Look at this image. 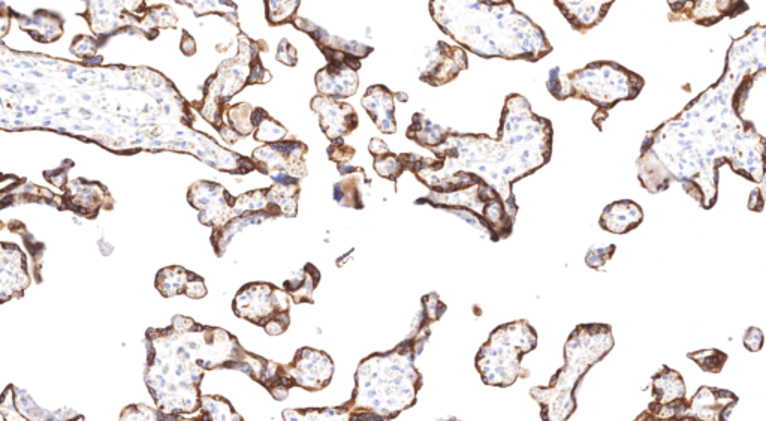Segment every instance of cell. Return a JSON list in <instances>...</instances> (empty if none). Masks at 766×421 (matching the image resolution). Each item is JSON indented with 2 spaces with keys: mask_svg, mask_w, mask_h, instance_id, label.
<instances>
[{
  "mask_svg": "<svg viewBox=\"0 0 766 421\" xmlns=\"http://www.w3.org/2000/svg\"><path fill=\"white\" fill-rule=\"evenodd\" d=\"M740 54L741 39H737L722 80L645 138L638 177L651 194L665 191L675 180L708 210L717 201L720 165L728 162L750 182L764 180L766 140L752 123L741 119L740 108L753 77L765 71L766 62L750 65Z\"/></svg>",
  "mask_w": 766,
  "mask_h": 421,
  "instance_id": "obj_1",
  "label": "cell"
},
{
  "mask_svg": "<svg viewBox=\"0 0 766 421\" xmlns=\"http://www.w3.org/2000/svg\"><path fill=\"white\" fill-rule=\"evenodd\" d=\"M431 152L443 161L437 173L475 174L499 192L515 219L518 206L512 185L550 162L553 125L536 116L524 96L514 93L506 98L499 137L452 131L448 140Z\"/></svg>",
  "mask_w": 766,
  "mask_h": 421,
  "instance_id": "obj_2",
  "label": "cell"
},
{
  "mask_svg": "<svg viewBox=\"0 0 766 421\" xmlns=\"http://www.w3.org/2000/svg\"><path fill=\"white\" fill-rule=\"evenodd\" d=\"M430 14L460 47L485 59L539 62L553 51L544 30L512 0H430Z\"/></svg>",
  "mask_w": 766,
  "mask_h": 421,
  "instance_id": "obj_3",
  "label": "cell"
},
{
  "mask_svg": "<svg viewBox=\"0 0 766 421\" xmlns=\"http://www.w3.org/2000/svg\"><path fill=\"white\" fill-rule=\"evenodd\" d=\"M428 327L430 324H419L394 350L372 354L360 363L352 399L343 405L349 419L392 420L416 404L422 377L413 362L430 335Z\"/></svg>",
  "mask_w": 766,
  "mask_h": 421,
  "instance_id": "obj_4",
  "label": "cell"
},
{
  "mask_svg": "<svg viewBox=\"0 0 766 421\" xmlns=\"http://www.w3.org/2000/svg\"><path fill=\"white\" fill-rule=\"evenodd\" d=\"M614 347L608 324H581L565 347L566 365L554 375L548 387H536L530 395L541 405L544 420H566L575 413V392L579 380L591 366L611 353Z\"/></svg>",
  "mask_w": 766,
  "mask_h": 421,
  "instance_id": "obj_5",
  "label": "cell"
},
{
  "mask_svg": "<svg viewBox=\"0 0 766 421\" xmlns=\"http://www.w3.org/2000/svg\"><path fill=\"white\" fill-rule=\"evenodd\" d=\"M642 87L644 78L615 62H591L565 75L557 66L551 69L547 80V89L554 98L584 99L603 114H608L618 102L635 99Z\"/></svg>",
  "mask_w": 766,
  "mask_h": 421,
  "instance_id": "obj_6",
  "label": "cell"
},
{
  "mask_svg": "<svg viewBox=\"0 0 766 421\" xmlns=\"http://www.w3.org/2000/svg\"><path fill=\"white\" fill-rule=\"evenodd\" d=\"M538 335L527 321L497 327L476 356V369L487 386L509 387L521 374L524 354L535 350Z\"/></svg>",
  "mask_w": 766,
  "mask_h": 421,
  "instance_id": "obj_7",
  "label": "cell"
},
{
  "mask_svg": "<svg viewBox=\"0 0 766 421\" xmlns=\"http://www.w3.org/2000/svg\"><path fill=\"white\" fill-rule=\"evenodd\" d=\"M234 312L237 317L265 327L289 317V294L270 284H249L235 297Z\"/></svg>",
  "mask_w": 766,
  "mask_h": 421,
  "instance_id": "obj_8",
  "label": "cell"
},
{
  "mask_svg": "<svg viewBox=\"0 0 766 421\" xmlns=\"http://www.w3.org/2000/svg\"><path fill=\"white\" fill-rule=\"evenodd\" d=\"M653 399L648 411L639 420L684 419L689 404L686 401V386L683 377L674 369L663 366L653 378Z\"/></svg>",
  "mask_w": 766,
  "mask_h": 421,
  "instance_id": "obj_9",
  "label": "cell"
},
{
  "mask_svg": "<svg viewBox=\"0 0 766 421\" xmlns=\"http://www.w3.org/2000/svg\"><path fill=\"white\" fill-rule=\"evenodd\" d=\"M306 153L307 146L301 141H282L256 149L253 152V161L261 173L271 176L273 171H276V176H273L274 182L280 177L288 176L300 180L307 176L304 162Z\"/></svg>",
  "mask_w": 766,
  "mask_h": 421,
  "instance_id": "obj_10",
  "label": "cell"
},
{
  "mask_svg": "<svg viewBox=\"0 0 766 421\" xmlns=\"http://www.w3.org/2000/svg\"><path fill=\"white\" fill-rule=\"evenodd\" d=\"M469 68L467 53L460 45H449L439 41L434 47L428 48L419 65V78L422 83L437 87L451 83L461 71Z\"/></svg>",
  "mask_w": 766,
  "mask_h": 421,
  "instance_id": "obj_11",
  "label": "cell"
},
{
  "mask_svg": "<svg viewBox=\"0 0 766 421\" xmlns=\"http://www.w3.org/2000/svg\"><path fill=\"white\" fill-rule=\"evenodd\" d=\"M297 29L303 30L310 38L316 42L319 50L324 53L325 59L328 62H345L349 65L361 69V60L369 57L373 53L375 48L370 45L361 44L357 41H349V39H343L342 36H334L328 33L327 30L322 27L316 26L312 21L306 20V18L295 17L292 21Z\"/></svg>",
  "mask_w": 766,
  "mask_h": 421,
  "instance_id": "obj_12",
  "label": "cell"
},
{
  "mask_svg": "<svg viewBox=\"0 0 766 421\" xmlns=\"http://www.w3.org/2000/svg\"><path fill=\"white\" fill-rule=\"evenodd\" d=\"M189 203L201 210L199 221L204 225L222 228L234 218V200L223 186L211 182H198L189 189Z\"/></svg>",
  "mask_w": 766,
  "mask_h": 421,
  "instance_id": "obj_13",
  "label": "cell"
},
{
  "mask_svg": "<svg viewBox=\"0 0 766 421\" xmlns=\"http://www.w3.org/2000/svg\"><path fill=\"white\" fill-rule=\"evenodd\" d=\"M289 374L295 381V386L303 387L309 392H321L334 374V363L328 354L322 351L303 348L298 351L294 362L288 365Z\"/></svg>",
  "mask_w": 766,
  "mask_h": 421,
  "instance_id": "obj_14",
  "label": "cell"
},
{
  "mask_svg": "<svg viewBox=\"0 0 766 421\" xmlns=\"http://www.w3.org/2000/svg\"><path fill=\"white\" fill-rule=\"evenodd\" d=\"M312 110L319 116V123L324 134L331 141L345 138L352 134L360 125L357 111L352 105L340 101V99L330 98V96L319 95L312 99Z\"/></svg>",
  "mask_w": 766,
  "mask_h": 421,
  "instance_id": "obj_15",
  "label": "cell"
},
{
  "mask_svg": "<svg viewBox=\"0 0 766 421\" xmlns=\"http://www.w3.org/2000/svg\"><path fill=\"white\" fill-rule=\"evenodd\" d=\"M737 404V396L728 390L701 387L690 401L684 419L728 420Z\"/></svg>",
  "mask_w": 766,
  "mask_h": 421,
  "instance_id": "obj_16",
  "label": "cell"
},
{
  "mask_svg": "<svg viewBox=\"0 0 766 421\" xmlns=\"http://www.w3.org/2000/svg\"><path fill=\"white\" fill-rule=\"evenodd\" d=\"M315 83L319 95L346 99L358 92L360 77L358 69L349 63L328 62V65L316 74Z\"/></svg>",
  "mask_w": 766,
  "mask_h": 421,
  "instance_id": "obj_17",
  "label": "cell"
},
{
  "mask_svg": "<svg viewBox=\"0 0 766 421\" xmlns=\"http://www.w3.org/2000/svg\"><path fill=\"white\" fill-rule=\"evenodd\" d=\"M615 0H554L576 32L585 33L602 23Z\"/></svg>",
  "mask_w": 766,
  "mask_h": 421,
  "instance_id": "obj_18",
  "label": "cell"
},
{
  "mask_svg": "<svg viewBox=\"0 0 766 421\" xmlns=\"http://www.w3.org/2000/svg\"><path fill=\"white\" fill-rule=\"evenodd\" d=\"M361 104L366 108L373 123L379 131L386 135L397 132L395 122V93L383 84H375L367 89L366 95L361 99Z\"/></svg>",
  "mask_w": 766,
  "mask_h": 421,
  "instance_id": "obj_19",
  "label": "cell"
},
{
  "mask_svg": "<svg viewBox=\"0 0 766 421\" xmlns=\"http://www.w3.org/2000/svg\"><path fill=\"white\" fill-rule=\"evenodd\" d=\"M156 288L164 297L186 294L192 299H201L207 294L204 281L195 273L186 272L182 267H170L159 272Z\"/></svg>",
  "mask_w": 766,
  "mask_h": 421,
  "instance_id": "obj_20",
  "label": "cell"
},
{
  "mask_svg": "<svg viewBox=\"0 0 766 421\" xmlns=\"http://www.w3.org/2000/svg\"><path fill=\"white\" fill-rule=\"evenodd\" d=\"M644 221V212L635 201L621 200L609 204L600 216V227L609 233L626 234Z\"/></svg>",
  "mask_w": 766,
  "mask_h": 421,
  "instance_id": "obj_21",
  "label": "cell"
},
{
  "mask_svg": "<svg viewBox=\"0 0 766 421\" xmlns=\"http://www.w3.org/2000/svg\"><path fill=\"white\" fill-rule=\"evenodd\" d=\"M339 173L345 177V180L334 185V200L343 207L364 209L360 185L363 180H367L366 171L361 167L339 164Z\"/></svg>",
  "mask_w": 766,
  "mask_h": 421,
  "instance_id": "obj_22",
  "label": "cell"
},
{
  "mask_svg": "<svg viewBox=\"0 0 766 421\" xmlns=\"http://www.w3.org/2000/svg\"><path fill=\"white\" fill-rule=\"evenodd\" d=\"M451 132L452 129L443 128V126L431 122L424 114L416 113L413 114L412 125L407 129L406 137L409 140L415 141L419 146L427 147V149L431 150L434 147L442 146L448 140Z\"/></svg>",
  "mask_w": 766,
  "mask_h": 421,
  "instance_id": "obj_23",
  "label": "cell"
},
{
  "mask_svg": "<svg viewBox=\"0 0 766 421\" xmlns=\"http://www.w3.org/2000/svg\"><path fill=\"white\" fill-rule=\"evenodd\" d=\"M369 150L373 158H375L373 167H375L376 173L383 177V179L391 180V182L395 183L400 179L401 174L407 171L401 155L392 153L389 150L388 144L381 140V138H372Z\"/></svg>",
  "mask_w": 766,
  "mask_h": 421,
  "instance_id": "obj_24",
  "label": "cell"
},
{
  "mask_svg": "<svg viewBox=\"0 0 766 421\" xmlns=\"http://www.w3.org/2000/svg\"><path fill=\"white\" fill-rule=\"evenodd\" d=\"M321 281V272L313 264H306L300 272L285 282L286 293L295 303H313V291Z\"/></svg>",
  "mask_w": 766,
  "mask_h": 421,
  "instance_id": "obj_25",
  "label": "cell"
},
{
  "mask_svg": "<svg viewBox=\"0 0 766 421\" xmlns=\"http://www.w3.org/2000/svg\"><path fill=\"white\" fill-rule=\"evenodd\" d=\"M253 125H255V140L273 143L285 137L286 129L276 120L268 117L267 111L262 108H256L252 114Z\"/></svg>",
  "mask_w": 766,
  "mask_h": 421,
  "instance_id": "obj_26",
  "label": "cell"
},
{
  "mask_svg": "<svg viewBox=\"0 0 766 421\" xmlns=\"http://www.w3.org/2000/svg\"><path fill=\"white\" fill-rule=\"evenodd\" d=\"M300 0H265V9H267V20L271 26H280V24L294 21L297 15Z\"/></svg>",
  "mask_w": 766,
  "mask_h": 421,
  "instance_id": "obj_27",
  "label": "cell"
},
{
  "mask_svg": "<svg viewBox=\"0 0 766 421\" xmlns=\"http://www.w3.org/2000/svg\"><path fill=\"white\" fill-rule=\"evenodd\" d=\"M202 416L207 420H241L231 404L220 396H204L201 399Z\"/></svg>",
  "mask_w": 766,
  "mask_h": 421,
  "instance_id": "obj_28",
  "label": "cell"
},
{
  "mask_svg": "<svg viewBox=\"0 0 766 421\" xmlns=\"http://www.w3.org/2000/svg\"><path fill=\"white\" fill-rule=\"evenodd\" d=\"M689 359L698 363L702 371L710 372V374H719V372H722L726 360H728V354L722 353L719 350H702L690 353Z\"/></svg>",
  "mask_w": 766,
  "mask_h": 421,
  "instance_id": "obj_29",
  "label": "cell"
},
{
  "mask_svg": "<svg viewBox=\"0 0 766 421\" xmlns=\"http://www.w3.org/2000/svg\"><path fill=\"white\" fill-rule=\"evenodd\" d=\"M446 312L445 303L440 300V297L436 293L428 294V296L422 297V317L428 321V323H436L442 318V315Z\"/></svg>",
  "mask_w": 766,
  "mask_h": 421,
  "instance_id": "obj_30",
  "label": "cell"
},
{
  "mask_svg": "<svg viewBox=\"0 0 766 421\" xmlns=\"http://www.w3.org/2000/svg\"><path fill=\"white\" fill-rule=\"evenodd\" d=\"M614 252V245L593 246V248L588 251L587 257H585V263H587V266L591 267V269L602 270L603 267H605V264L611 260Z\"/></svg>",
  "mask_w": 766,
  "mask_h": 421,
  "instance_id": "obj_31",
  "label": "cell"
},
{
  "mask_svg": "<svg viewBox=\"0 0 766 421\" xmlns=\"http://www.w3.org/2000/svg\"><path fill=\"white\" fill-rule=\"evenodd\" d=\"M328 156H330L331 161L337 162V164H348L355 156V149L348 146L343 138H339L328 147Z\"/></svg>",
  "mask_w": 766,
  "mask_h": 421,
  "instance_id": "obj_32",
  "label": "cell"
},
{
  "mask_svg": "<svg viewBox=\"0 0 766 421\" xmlns=\"http://www.w3.org/2000/svg\"><path fill=\"white\" fill-rule=\"evenodd\" d=\"M764 342V332H762L761 329H758V327H750L743 339L744 347H746L747 350L752 351V353L761 351L762 348H764Z\"/></svg>",
  "mask_w": 766,
  "mask_h": 421,
  "instance_id": "obj_33",
  "label": "cell"
},
{
  "mask_svg": "<svg viewBox=\"0 0 766 421\" xmlns=\"http://www.w3.org/2000/svg\"><path fill=\"white\" fill-rule=\"evenodd\" d=\"M276 59L279 62L285 63V65L295 66L297 65L298 54L297 50L289 44L288 39H282L279 44V50H277Z\"/></svg>",
  "mask_w": 766,
  "mask_h": 421,
  "instance_id": "obj_34",
  "label": "cell"
},
{
  "mask_svg": "<svg viewBox=\"0 0 766 421\" xmlns=\"http://www.w3.org/2000/svg\"><path fill=\"white\" fill-rule=\"evenodd\" d=\"M189 48H192L193 51H195V41L189 36L188 32H185V38H183L182 41V50L183 53L188 54V56H192V51L189 50Z\"/></svg>",
  "mask_w": 766,
  "mask_h": 421,
  "instance_id": "obj_35",
  "label": "cell"
},
{
  "mask_svg": "<svg viewBox=\"0 0 766 421\" xmlns=\"http://www.w3.org/2000/svg\"><path fill=\"white\" fill-rule=\"evenodd\" d=\"M395 98H397L398 101H403V102H407V99H409V98H407L406 93H403V92L395 93Z\"/></svg>",
  "mask_w": 766,
  "mask_h": 421,
  "instance_id": "obj_36",
  "label": "cell"
}]
</instances>
